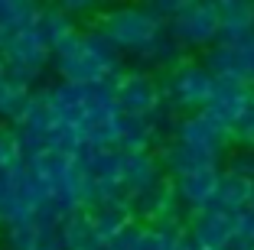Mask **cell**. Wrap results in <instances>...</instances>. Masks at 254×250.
Listing matches in <instances>:
<instances>
[{"label":"cell","mask_w":254,"mask_h":250,"mask_svg":"<svg viewBox=\"0 0 254 250\" xmlns=\"http://www.w3.org/2000/svg\"><path fill=\"white\" fill-rule=\"evenodd\" d=\"M160 91H163V101L170 104L176 114L186 110V114H195V110H205L215 95V78L205 72L202 62H183L176 65L166 81H160Z\"/></svg>","instance_id":"1"},{"label":"cell","mask_w":254,"mask_h":250,"mask_svg":"<svg viewBox=\"0 0 254 250\" xmlns=\"http://www.w3.org/2000/svg\"><path fill=\"white\" fill-rule=\"evenodd\" d=\"M98 30L105 33L124 55H137V52L147 49L166 26L160 20H153L143 7H118V10L101 16V26H98Z\"/></svg>","instance_id":"2"},{"label":"cell","mask_w":254,"mask_h":250,"mask_svg":"<svg viewBox=\"0 0 254 250\" xmlns=\"http://www.w3.org/2000/svg\"><path fill=\"white\" fill-rule=\"evenodd\" d=\"M218 30H222V20H218L215 3H186L180 13L166 23V33L183 49H189V46H205V49L215 46Z\"/></svg>","instance_id":"3"},{"label":"cell","mask_w":254,"mask_h":250,"mask_svg":"<svg viewBox=\"0 0 254 250\" xmlns=\"http://www.w3.org/2000/svg\"><path fill=\"white\" fill-rule=\"evenodd\" d=\"M114 101H118L121 114H130V117H150L153 110L163 104V91H160V81L153 78L143 68H130V72H121L114 78Z\"/></svg>","instance_id":"4"},{"label":"cell","mask_w":254,"mask_h":250,"mask_svg":"<svg viewBox=\"0 0 254 250\" xmlns=\"http://www.w3.org/2000/svg\"><path fill=\"white\" fill-rule=\"evenodd\" d=\"M53 65H56V75H62V81H72V85H98V81L111 78L95 62V55L85 49V33H72L65 43L56 46Z\"/></svg>","instance_id":"5"},{"label":"cell","mask_w":254,"mask_h":250,"mask_svg":"<svg viewBox=\"0 0 254 250\" xmlns=\"http://www.w3.org/2000/svg\"><path fill=\"white\" fill-rule=\"evenodd\" d=\"M173 140L192 143V147L212 150V153H225V147L232 143V130H228L222 120L212 117L209 110H195V114H183L180 117Z\"/></svg>","instance_id":"6"},{"label":"cell","mask_w":254,"mask_h":250,"mask_svg":"<svg viewBox=\"0 0 254 250\" xmlns=\"http://www.w3.org/2000/svg\"><path fill=\"white\" fill-rule=\"evenodd\" d=\"M157 156H160L163 172L170 179H180V176H189V172L222 166V153H212V150L192 147V143H183V140H173V137L166 143H160Z\"/></svg>","instance_id":"7"},{"label":"cell","mask_w":254,"mask_h":250,"mask_svg":"<svg viewBox=\"0 0 254 250\" xmlns=\"http://www.w3.org/2000/svg\"><path fill=\"white\" fill-rule=\"evenodd\" d=\"M124 166H121V185H124L127 199H137L143 192H150L160 179L166 176L163 162H160L157 150H140V153H121Z\"/></svg>","instance_id":"8"},{"label":"cell","mask_w":254,"mask_h":250,"mask_svg":"<svg viewBox=\"0 0 254 250\" xmlns=\"http://www.w3.org/2000/svg\"><path fill=\"white\" fill-rule=\"evenodd\" d=\"M189 237L199 250H225V244L235 237V214L222 211H195L189 221Z\"/></svg>","instance_id":"9"},{"label":"cell","mask_w":254,"mask_h":250,"mask_svg":"<svg viewBox=\"0 0 254 250\" xmlns=\"http://www.w3.org/2000/svg\"><path fill=\"white\" fill-rule=\"evenodd\" d=\"M251 98H254V88L245 85V81H215V95H212V101H209L205 110L232 130L235 120H238L241 114H245V107L251 104Z\"/></svg>","instance_id":"10"},{"label":"cell","mask_w":254,"mask_h":250,"mask_svg":"<svg viewBox=\"0 0 254 250\" xmlns=\"http://www.w3.org/2000/svg\"><path fill=\"white\" fill-rule=\"evenodd\" d=\"M225 166H212V169H199V172H189V176L173 179V189H176V199L189 208V211H202V208L212 201L218 189V179H222Z\"/></svg>","instance_id":"11"},{"label":"cell","mask_w":254,"mask_h":250,"mask_svg":"<svg viewBox=\"0 0 254 250\" xmlns=\"http://www.w3.org/2000/svg\"><path fill=\"white\" fill-rule=\"evenodd\" d=\"M215 7H218V20H222V30H218L222 46H241L254 36V3L225 0V3H215Z\"/></svg>","instance_id":"12"},{"label":"cell","mask_w":254,"mask_h":250,"mask_svg":"<svg viewBox=\"0 0 254 250\" xmlns=\"http://www.w3.org/2000/svg\"><path fill=\"white\" fill-rule=\"evenodd\" d=\"M0 55H3V65L7 68H36V72H43V68L53 62V52L39 43V36L33 30L16 33V36L0 49Z\"/></svg>","instance_id":"13"},{"label":"cell","mask_w":254,"mask_h":250,"mask_svg":"<svg viewBox=\"0 0 254 250\" xmlns=\"http://www.w3.org/2000/svg\"><path fill=\"white\" fill-rule=\"evenodd\" d=\"M88 218L95 224V234L101 237V244L114 241L118 234H124L130 224H134V211H130V199L121 201H98V205L88 208Z\"/></svg>","instance_id":"14"},{"label":"cell","mask_w":254,"mask_h":250,"mask_svg":"<svg viewBox=\"0 0 254 250\" xmlns=\"http://www.w3.org/2000/svg\"><path fill=\"white\" fill-rule=\"evenodd\" d=\"M251 182H245V179L232 176V172H222V179H218V189L215 195H212V201L205 208L209 211H222V214H238L248 208V201H251ZM202 208V211H205Z\"/></svg>","instance_id":"15"},{"label":"cell","mask_w":254,"mask_h":250,"mask_svg":"<svg viewBox=\"0 0 254 250\" xmlns=\"http://www.w3.org/2000/svg\"><path fill=\"white\" fill-rule=\"evenodd\" d=\"M121 153H140V150H160V133L153 127L150 117H130V114H121Z\"/></svg>","instance_id":"16"},{"label":"cell","mask_w":254,"mask_h":250,"mask_svg":"<svg viewBox=\"0 0 254 250\" xmlns=\"http://www.w3.org/2000/svg\"><path fill=\"white\" fill-rule=\"evenodd\" d=\"M30 30L36 33L39 43H43L49 52H53L59 43H65L72 33H78V30H75V20L65 16L59 7H39V13H36V20H33Z\"/></svg>","instance_id":"17"},{"label":"cell","mask_w":254,"mask_h":250,"mask_svg":"<svg viewBox=\"0 0 254 250\" xmlns=\"http://www.w3.org/2000/svg\"><path fill=\"white\" fill-rule=\"evenodd\" d=\"M59 244L62 250H98L101 247V237L95 234V224H91L88 211H75L62 221L59 228Z\"/></svg>","instance_id":"18"},{"label":"cell","mask_w":254,"mask_h":250,"mask_svg":"<svg viewBox=\"0 0 254 250\" xmlns=\"http://www.w3.org/2000/svg\"><path fill=\"white\" fill-rule=\"evenodd\" d=\"M202 65H205V72L212 75L215 81H245L241 78V59H238V49H232V46H209V49H202Z\"/></svg>","instance_id":"19"},{"label":"cell","mask_w":254,"mask_h":250,"mask_svg":"<svg viewBox=\"0 0 254 250\" xmlns=\"http://www.w3.org/2000/svg\"><path fill=\"white\" fill-rule=\"evenodd\" d=\"M26 166H30V172L46 185V192H53L56 185H62L68 179V172H72L75 162H72V156H65V153L46 150V153H39L36 159H30Z\"/></svg>","instance_id":"20"},{"label":"cell","mask_w":254,"mask_h":250,"mask_svg":"<svg viewBox=\"0 0 254 250\" xmlns=\"http://www.w3.org/2000/svg\"><path fill=\"white\" fill-rule=\"evenodd\" d=\"M53 107H56V117L59 120L82 127V120H85V85H72V81L53 85Z\"/></svg>","instance_id":"21"},{"label":"cell","mask_w":254,"mask_h":250,"mask_svg":"<svg viewBox=\"0 0 254 250\" xmlns=\"http://www.w3.org/2000/svg\"><path fill=\"white\" fill-rule=\"evenodd\" d=\"M183 52H186V49H183V46L163 30L143 52H137L134 59H140L143 65H150V68H170V72H173L176 65H183V62H186V59H183Z\"/></svg>","instance_id":"22"},{"label":"cell","mask_w":254,"mask_h":250,"mask_svg":"<svg viewBox=\"0 0 254 250\" xmlns=\"http://www.w3.org/2000/svg\"><path fill=\"white\" fill-rule=\"evenodd\" d=\"M20 124L36 127V130H43V133H49L53 124H59L56 107H53V85H43V88H36L30 95V107H26V117H23Z\"/></svg>","instance_id":"23"},{"label":"cell","mask_w":254,"mask_h":250,"mask_svg":"<svg viewBox=\"0 0 254 250\" xmlns=\"http://www.w3.org/2000/svg\"><path fill=\"white\" fill-rule=\"evenodd\" d=\"M3 244H7V250H36L43 244V234L33 221H20V224L3 228Z\"/></svg>","instance_id":"24"},{"label":"cell","mask_w":254,"mask_h":250,"mask_svg":"<svg viewBox=\"0 0 254 250\" xmlns=\"http://www.w3.org/2000/svg\"><path fill=\"white\" fill-rule=\"evenodd\" d=\"M180 234H183V231H166V228L143 224V228H140V241H137V250H170L173 241H176Z\"/></svg>","instance_id":"25"},{"label":"cell","mask_w":254,"mask_h":250,"mask_svg":"<svg viewBox=\"0 0 254 250\" xmlns=\"http://www.w3.org/2000/svg\"><path fill=\"white\" fill-rule=\"evenodd\" d=\"M232 143H238V150H254V98L245 107L238 120L232 127Z\"/></svg>","instance_id":"26"},{"label":"cell","mask_w":254,"mask_h":250,"mask_svg":"<svg viewBox=\"0 0 254 250\" xmlns=\"http://www.w3.org/2000/svg\"><path fill=\"white\" fill-rule=\"evenodd\" d=\"M225 172H232V176L254 185V150H235L225 162Z\"/></svg>","instance_id":"27"},{"label":"cell","mask_w":254,"mask_h":250,"mask_svg":"<svg viewBox=\"0 0 254 250\" xmlns=\"http://www.w3.org/2000/svg\"><path fill=\"white\" fill-rule=\"evenodd\" d=\"M183 7H186V0H153V3H143V10H147L153 20H160L163 26H166V23H170L176 13H180Z\"/></svg>","instance_id":"28"},{"label":"cell","mask_w":254,"mask_h":250,"mask_svg":"<svg viewBox=\"0 0 254 250\" xmlns=\"http://www.w3.org/2000/svg\"><path fill=\"white\" fill-rule=\"evenodd\" d=\"M232 49H238L241 78H245V85H251V88H254V36L248 39V43H241V46H232Z\"/></svg>","instance_id":"29"},{"label":"cell","mask_w":254,"mask_h":250,"mask_svg":"<svg viewBox=\"0 0 254 250\" xmlns=\"http://www.w3.org/2000/svg\"><path fill=\"white\" fill-rule=\"evenodd\" d=\"M235 234L254 241V211H251V208H245V211L235 214Z\"/></svg>","instance_id":"30"},{"label":"cell","mask_w":254,"mask_h":250,"mask_svg":"<svg viewBox=\"0 0 254 250\" xmlns=\"http://www.w3.org/2000/svg\"><path fill=\"white\" fill-rule=\"evenodd\" d=\"M170 250H199V247L192 244V237H189V231H183V234L176 237V241H173V247H170Z\"/></svg>","instance_id":"31"},{"label":"cell","mask_w":254,"mask_h":250,"mask_svg":"<svg viewBox=\"0 0 254 250\" xmlns=\"http://www.w3.org/2000/svg\"><path fill=\"white\" fill-rule=\"evenodd\" d=\"M225 250H254V241H248V237H238V234H235L232 241L225 244Z\"/></svg>","instance_id":"32"},{"label":"cell","mask_w":254,"mask_h":250,"mask_svg":"<svg viewBox=\"0 0 254 250\" xmlns=\"http://www.w3.org/2000/svg\"><path fill=\"white\" fill-rule=\"evenodd\" d=\"M36 250H62V244H59V237H43V244Z\"/></svg>","instance_id":"33"},{"label":"cell","mask_w":254,"mask_h":250,"mask_svg":"<svg viewBox=\"0 0 254 250\" xmlns=\"http://www.w3.org/2000/svg\"><path fill=\"white\" fill-rule=\"evenodd\" d=\"M10 172H13V169H0V195L10 189Z\"/></svg>","instance_id":"34"},{"label":"cell","mask_w":254,"mask_h":250,"mask_svg":"<svg viewBox=\"0 0 254 250\" xmlns=\"http://www.w3.org/2000/svg\"><path fill=\"white\" fill-rule=\"evenodd\" d=\"M10 88H13V85H10L7 78H0V107H3V101H7V95H10Z\"/></svg>","instance_id":"35"},{"label":"cell","mask_w":254,"mask_h":250,"mask_svg":"<svg viewBox=\"0 0 254 250\" xmlns=\"http://www.w3.org/2000/svg\"><path fill=\"white\" fill-rule=\"evenodd\" d=\"M0 78H7V65H3V55H0Z\"/></svg>","instance_id":"36"},{"label":"cell","mask_w":254,"mask_h":250,"mask_svg":"<svg viewBox=\"0 0 254 250\" xmlns=\"http://www.w3.org/2000/svg\"><path fill=\"white\" fill-rule=\"evenodd\" d=\"M248 208H251V211H254V189H251V201H248Z\"/></svg>","instance_id":"37"}]
</instances>
